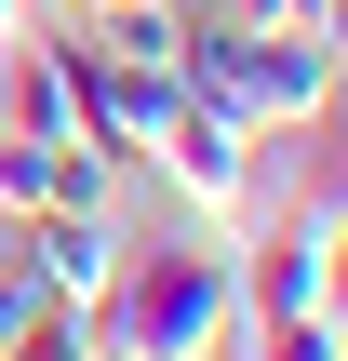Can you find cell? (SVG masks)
<instances>
[{
	"instance_id": "6da1fadb",
	"label": "cell",
	"mask_w": 348,
	"mask_h": 361,
	"mask_svg": "<svg viewBox=\"0 0 348 361\" xmlns=\"http://www.w3.org/2000/svg\"><path fill=\"white\" fill-rule=\"evenodd\" d=\"M94 361H215L241 335V255L228 241H121V281L80 308Z\"/></svg>"
},
{
	"instance_id": "7a4b0ae2",
	"label": "cell",
	"mask_w": 348,
	"mask_h": 361,
	"mask_svg": "<svg viewBox=\"0 0 348 361\" xmlns=\"http://www.w3.org/2000/svg\"><path fill=\"white\" fill-rule=\"evenodd\" d=\"M174 80H188V94H228L255 134H295V121L335 107V54H322L308 27H241V13H188Z\"/></svg>"
},
{
	"instance_id": "3957f363",
	"label": "cell",
	"mask_w": 348,
	"mask_h": 361,
	"mask_svg": "<svg viewBox=\"0 0 348 361\" xmlns=\"http://www.w3.org/2000/svg\"><path fill=\"white\" fill-rule=\"evenodd\" d=\"M134 161H161L201 214H255V121H241L228 94H174V121H161Z\"/></svg>"
},
{
	"instance_id": "277c9868",
	"label": "cell",
	"mask_w": 348,
	"mask_h": 361,
	"mask_svg": "<svg viewBox=\"0 0 348 361\" xmlns=\"http://www.w3.org/2000/svg\"><path fill=\"white\" fill-rule=\"evenodd\" d=\"M13 255H27V281H40L54 308H94V295L121 281V228H107L94 201H40V214H13Z\"/></svg>"
},
{
	"instance_id": "5b68a950",
	"label": "cell",
	"mask_w": 348,
	"mask_h": 361,
	"mask_svg": "<svg viewBox=\"0 0 348 361\" xmlns=\"http://www.w3.org/2000/svg\"><path fill=\"white\" fill-rule=\"evenodd\" d=\"M322 268H335V228L322 214H282L241 241V322H308L322 308Z\"/></svg>"
},
{
	"instance_id": "8992f818",
	"label": "cell",
	"mask_w": 348,
	"mask_h": 361,
	"mask_svg": "<svg viewBox=\"0 0 348 361\" xmlns=\"http://www.w3.org/2000/svg\"><path fill=\"white\" fill-rule=\"evenodd\" d=\"M40 201H54V147L0 121V214H40Z\"/></svg>"
},
{
	"instance_id": "52a82bcc",
	"label": "cell",
	"mask_w": 348,
	"mask_h": 361,
	"mask_svg": "<svg viewBox=\"0 0 348 361\" xmlns=\"http://www.w3.org/2000/svg\"><path fill=\"white\" fill-rule=\"evenodd\" d=\"M241 335H255V361H348V335L322 308H308V322H241Z\"/></svg>"
},
{
	"instance_id": "ba28073f",
	"label": "cell",
	"mask_w": 348,
	"mask_h": 361,
	"mask_svg": "<svg viewBox=\"0 0 348 361\" xmlns=\"http://www.w3.org/2000/svg\"><path fill=\"white\" fill-rule=\"evenodd\" d=\"M40 322H54V295H40V281H27V255L0 241V348H27Z\"/></svg>"
},
{
	"instance_id": "9c48e42d",
	"label": "cell",
	"mask_w": 348,
	"mask_h": 361,
	"mask_svg": "<svg viewBox=\"0 0 348 361\" xmlns=\"http://www.w3.org/2000/svg\"><path fill=\"white\" fill-rule=\"evenodd\" d=\"M295 214H322V228L348 241V121H335V147L308 161V201H295Z\"/></svg>"
},
{
	"instance_id": "30bf717a",
	"label": "cell",
	"mask_w": 348,
	"mask_h": 361,
	"mask_svg": "<svg viewBox=\"0 0 348 361\" xmlns=\"http://www.w3.org/2000/svg\"><path fill=\"white\" fill-rule=\"evenodd\" d=\"M215 13H241V27H308V40H322V0H215Z\"/></svg>"
},
{
	"instance_id": "8fae6325",
	"label": "cell",
	"mask_w": 348,
	"mask_h": 361,
	"mask_svg": "<svg viewBox=\"0 0 348 361\" xmlns=\"http://www.w3.org/2000/svg\"><path fill=\"white\" fill-rule=\"evenodd\" d=\"M322 322L348 335V241H335V268H322Z\"/></svg>"
},
{
	"instance_id": "7c38bea8",
	"label": "cell",
	"mask_w": 348,
	"mask_h": 361,
	"mask_svg": "<svg viewBox=\"0 0 348 361\" xmlns=\"http://www.w3.org/2000/svg\"><path fill=\"white\" fill-rule=\"evenodd\" d=\"M322 54H335V80H348V0H322Z\"/></svg>"
},
{
	"instance_id": "4fadbf2b",
	"label": "cell",
	"mask_w": 348,
	"mask_h": 361,
	"mask_svg": "<svg viewBox=\"0 0 348 361\" xmlns=\"http://www.w3.org/2000/svg\"><path fill=\"white\" fill-rule=\"evenodd\" d=\"M0 40H27V0H0Z\"/></svg>"
},
{
	"instance_id": "5bb4252c",
	"label": "cell",
	"mask_w": 348,
	"mask_h": 361,
	"mask_svg": "<svg viewBox=\"0 0 348 361\" xmlns=\"http://www.w3.org/2000/svg\"><path fill=\"white\" fill-rule=\"evenodd\" d=\"M322 121H348V80H335V107H322Z\"/></svg>"
}]
</instances>
